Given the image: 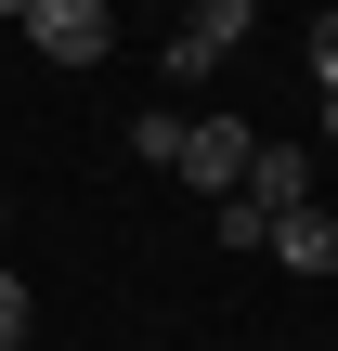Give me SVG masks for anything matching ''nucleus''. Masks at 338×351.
<instances>
[{
	"label": "nucleus",
	"mask_w": 338,
	"mask_h": 351,
	"mask_svg": "<svg viewBox=\"0 0 338 351\" xmlns=\"http://www.w3.org/2000/svg\"><path fill=\"white\" fill-rule=\"evenodd\" d=\"M287 208H313V156L300 143H248V182L221 195V247H261Z\"/></svg>",
	"instance_id": "1"
},
{
	"label": "nucleus",
	"mask_w": 338,
	"mask_h": 351,
	"mask_svg": "<svg viewBox=\"0 0 338 351\" xmlns=\"http://www.w3.org/2000/svg\"><path fill=\"white\" fill-rule=\"evenodd\" d=\"M26 39H39L52 65H104V52H117V13H104V0H26Z\"/></svg>",
	"instance_id": "2"
},
{
	"label": "nucleus",
	"mask_w": 338,
	"mask_h": 351,
	"mask_svg": "<svg viewBox=\"0 0 338 351\" xmlns=\"http://www.w3.org/2000/svg\"><path fill=\"white\" fill-rule=\"evenodd\" d=\"M248 143H261L248 117H182V156H169V169H182L195 195H234V182H248Z\"/></svg>",
	"instance_id": "3"
},
{
	"label": "nucleus",
	"mask_w": 338,
	"mask_h": 351,
	"mask_svg": "<svg viewBox=\"0 0 338 351\" xmlns=\"http://www.w3.org/2000/svg\"><path fill=\"white\" fill-rule=\"evenodd\" d=\"M234 39H248V0H195V13L169 26V78H182V91H195V78H221V52H234Z\"/></svg>",
	"instance_id": "4"
},
{
	"label": "nucleus",
	"mask_w": 338,
	"mask_h": 351,
	"mask_svg": "<svg viewBox=\"0 0 338 351\" xmlns=\"http://www.w3.org/2000/svg\"><path fill=\"white\" fill-rule=\"evenodd\" d=\"M261 247H274L287 274H338V208H287V221H274Z\"/></svg>",
	"instance_id": "5"
},
{
	"label": "nucleus",
	"mask_w": 338,
	"mask_h": 351,
	"mask_svg": "<svg viewBox=\"0 0 338 351\" xmlns=\"http://www.w3.org/2000/svg\"><path fill=\"white\" fill-rule=\"evenodd\" d=\"M130 156H143V169H169V156H182V117H169V104H143V117H130Z\"/></svg>",
	"instance_id": "6"
},
{
	"label": "nucleus",
	"mask_w": 338,
	"mask_h": 351,
	"mask_svg": "<svg viewBox=\"0 0 338 351\" xmlns=\"http://www.w3.org/2000/svg\"><path fill=\"white\" fill-rule=\"evenodd\" d=\"M26 313H39V300H26V274H0V351H26Z\"/></svg>",
	"instance_id": "7"
},
{
	"label": "nucleus",
	"mask_w": 338,
	"mask_h": 351,
	"mask_svg": "<svg viewBox=\"0 0 338 351\" xmlns=\"http://www.w3.org/2000/svg\"><path fill=\"white\" fill-rule=\"evenodd\" d=\"M313 78H326V91H338V0H326V13H313Z\"/></svg>",
	"instance_id": "8"
},
{
	"label": "nucleus",
	"mask_w": 338,
	"mask_h": 351,
	"mask_svg": "<svg viewBox=\"0 0 338 351\" xmlns=\"http://www.w3.org/2000/svg\"><path fill=\"white\" fill-rule=\"evenodd\" d=\"M326 143H338V91H326Z\"/></svg>",
	"instance_id": "9"
},
{
	"label": "nucleus",
	"mask_w": 338,
	"mask_h": 351,
	"mask_svg": "<svg viewBox=\"0 0 338 351\" xmlns=\"http://www.w3.org/2000/svg\"><path fill=\"white\" fill-rule=\"evenodd\" d=\"M0 13H13V26H26V0H0Z\"/></svg>",
	"instance_id": "10"
},
{
	"label": "nucleus",
	"mask_w": 338,
	"mask_h": 351,
	"mask_svg": "<svg viewBox=\"0 0 338 351\" xmlns=\"http://www.w3.org/2000/svg\"><path fill=\"white\" fill-rule=\"evenodd\" d=\"M0 234H13V195H0Z\"/></svg>",
	"instance_id": "11"
}]
</instances>
